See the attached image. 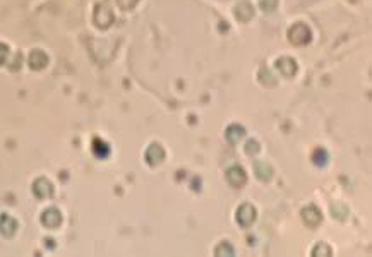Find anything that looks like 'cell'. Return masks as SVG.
<instances>
[{
  "label": "cell",
  "instance_id": "cell-1",
  "mask_svg": "<svg viewBox=\"0 0 372 257\" xmlns=\"http://www.w3.org/2000/svg\"><path fill=\"white\" fill-rule=\"evenodd\" d=\"M288 36H290L292 43H295V45H305L307 41L311 40V31H309V27H307L305 24H295L290 29Z\"/></svg>",
  "mask_w": 372,
  "mask_h": 257
},
{
  "label": "cell",
  "instance_id": "cell-2",
  "mask_svg": "<svg viewBox=\"0 0 372 257\" xmlns=\"http://www.w3.org/2000/svg\"><path fill=\"white\" fill-rule=\"evenodd\" d=\"M256 219V209L252 208L251 204H244L240 206L237 211V223L240 224V227H251L252 223H254Z\"/></svg>",
  "mask_w": 372,
  "mask_h": 257
},
{
  "label": "cell",
  "instance_id": "cell-3",
  "mask_svg": "<svg viewBox=\"0 0 372 257\" xmlns=\"http://www.w3.org/2000/svg\"><path fill=\"white\" fill-rule=\"evenodd\" d=\"M227 178H228V182H230L233 187H242L247 182L245 172L240 167H232L227 172Z\"/></svg>",
  "mask_w": 372,
  "mask_h": 257
},
{
  "label": "cell",
  "instance_id": "cell-4",
  "mask_svg": "<svg viewBox=\"0 0 372 257\" xmlns=\"http://www.w3.org/2000/svg\"><path fill=\"white\" fill-rule=\"evenodd\" d=\"M276 67H278V71L282 72V74L285 77H292L293 74L297 72V66H295V62L292 60V58H280V60L276 62Z\"/></svg>",
  "mask_w": 372,
  "mask_h": 257
},
{
  "label": "cell",
  "instance_id": "cell-5",
  "mask_svg": "<svg viewBox=\"0 0 372 257\" xmlns=\"http://www.w3.org/2000/svg\"><path fill=\"white\" fill-rule=\"evenodd\" d=\"M146 158L151 165H158L165 158V151L160 144H151L149 149L146 151Z\"/></svg>",
  "mask_w": 372,
  "mask_h": 257
},
{
  "label": "cell",
  "instance_id": "cell-6",
  "mask_svg": "<svg viewBox=\"0 0 372 257\" xmlns=\"http://www.w3.org/2000/svg\"><path fill=\"white\" fill-rule=\"evenodd\" d=\"M302 216H304L305 223H309L311 227H316V224H319V221H321V213L314 208V206H309V208H305L302 211Z\"/></svg>",
  "mask_w": 372,
  "mask_h": 257
},
{
  "label": "cell",
  "instance_id": "cell-7",
  "mask_svg": "<svg viewBox=\"0 0 372 257\" xmlns=\"http://www.w3.org/2000/svg\"><path fill=\"white\" fill-rule=\"evenodd\" d=\"M244 127H240V125H230L227 128V139L232 142V144H237L238 141L244 137Z\"/></svg>",
  "mask_w": 372,
  "mask_h": 257
},
{
  "label": "cell",
  "instance_id": "cell-8",
  "mask_svg": "<svg viewBox=\"0 0 372 257\" xmlns=\"http://www.w3.org/2000/svg\"><path fill=\"white\" fill-rule=\"evenodd\" d=\"M256 173H257V177L261 178V180H269L271 178V167L268 163H264V162H259L256 165Z\"/></svg>",
  "mask_w": 372,
  "mask_h": 257
},
{
  "label": "cell",
  "instance_id": "cell-9",
  "mask_svg": "<svg viewBox=\"0 0 372 257\" xmlns=\"http://www.w3.org/2000/svg\"><path fill=\"white\" fill-rule=\"evenodd\" d=\"M312 159H314V163L318 165V167H324L326 162H328V153H326L324 149H318L312 156Z\"/></svg>",
  "mask_w": 372,
  "mask_h": 257
},
{
  "label": "cell",
  "instance_id": "cell-10",
  "mask_svg": "<svg viewBox=\"0 0 372 257\" xmlns=\"http://www.w3.org/2000/svg\"><path fill=\"white\" fill-rule=\"evenodd\" d=\"M257 149H259V148H257V142H256V141H249V142H247L245 151H247V153H249V154L257 153Z\"/></svg>",
  "mask_w": 372,
  "mask_h": 257
}]
</instances>
